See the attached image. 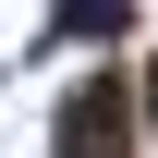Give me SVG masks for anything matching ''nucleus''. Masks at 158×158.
I'll return each mask as SVG.
<instances>
[{
	"label": "nucleus",
	"instance_id": "obj_1",
	"mask_svg": "<svg viewBox=\"0 0 158 158\" xmlns=\"http://www.w3.org/2000/svg\"><path fill=\"white\" fill-rule=\"evenodd\" d=\"M61 158H134V98H122V73H85L73 98H61Z\"/></svg>",
	"mask_w": 158,
	"mask_h": 158
},
{
	"label": "nucleus",
	"instance_id": "obj_2",
	"mask_svg": "<svg viewBox=\"0 0 158 158\" xmlns=\"http://www.w3.org/2000/svg\"><path fill=\"white\" fill-rule=\"evenodd\" d=\"M61 37H122V0H61Z\"/></svg>",
	"mask_w": 158,
	"mask_h": 158
}]
</instances>
